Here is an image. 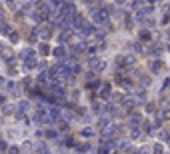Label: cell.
I'll return each instance as SVG.
<instances>
[{
	"label": "cell",
	"instance_id": "cell-1",
	"mask_svg": "<svg viewBox=\"0 0 170 154\" xmlns=\"http://www.w3.org/2000/svg\"><path fill=\"white\" fill-rule=\"evenodd\" d=\"M54 54H56L58 58H62V56H64V48H56V50H54Z\"/></svg>",
	"mask_w": 170,
	"mask_h": 154
},
{
	"label": "cell",
	"instance_id": "cell-2",
	"mask_svg": "<svg viewBox=\"0 0 170 154\" xmlns=\"http://www.w3.org/2000/svg\"><path fill=\"white\" fill-rule=\"evenodd\" d=\"M40 52H42V54H48V52H50V48L46 46V44H42V46H40Z\"/></svg>",
	"mask_w": 170,
	"mask_h": 154
},
{
	"label": "cell",
	"instance_id": "cell-3",
	"mask_svg": "<svg viewBox=\"0 0 170 154\" xmlns=\"http://www.w3.org/2000/svg\"><path fill=\"white\" fill-rule=\"evenodd\" d=\"M0 30H2V34H8V32H10V28H8L6 24H2V26H0Z\"/></svg>",
	"mask_w": 170,
	"mask_h": 154
},
{
	"label": "cell",
	"instance_id": "cell-4",
	"mask_svg": "<svg viewBox=\"0 0 170 154\" xmlns=\"http://www.w3.org/2000/svg\"><path fill=\"white\" fill-rule=\"evenodd\" d=\"M92 134V128H84V130H82V136H90Z\"/></svg>",
	"mask_w": 170,
	"mask_h": 154
},
{
	"label": "cell",
	"instance_id": "cell-5",
	"mask_svg": "<svg viewBox=\"0 0 170 154\" xmlns=\"http://www.w3.org/2000/svg\"><path fill=\"white\" fill-rule=\"evenodd\" d=\"M6 6L8 8H16V4H14V0H6Z\"/></svg>",
	"mask_w": 170,
	"mask_h": 154
},
{
	"label": "cell",
	"instance_id": "cell-6",
	"mask_svg": "<svg viewBox=\"0 0 170 154\" xmlns=\"http://www.w3.org/2000/svg\"><path fill=\"white\" fill-rule=\"evenodd\" d=\"M10 154H20V150H18V146H12V148H10Z\"/></svg>",
	"mask_w": 170,
	"mask_h": 154
},
{
	"label": "cell",
	"instance_id": "cell-7",
	"mask_svg": "<svg viewBox=\"0 0 170 154\" xmlns=\"http://www.w3.org/2000/svg\"><path fill=\"white\" fill-rule=\"evenodd\" d=\"M46 136H50V138H54V136H56V132H54V130H48V132H46Z\"/></svg>",
	"mask_w": 170,
	"mask_h": 154
}]
</instances>
